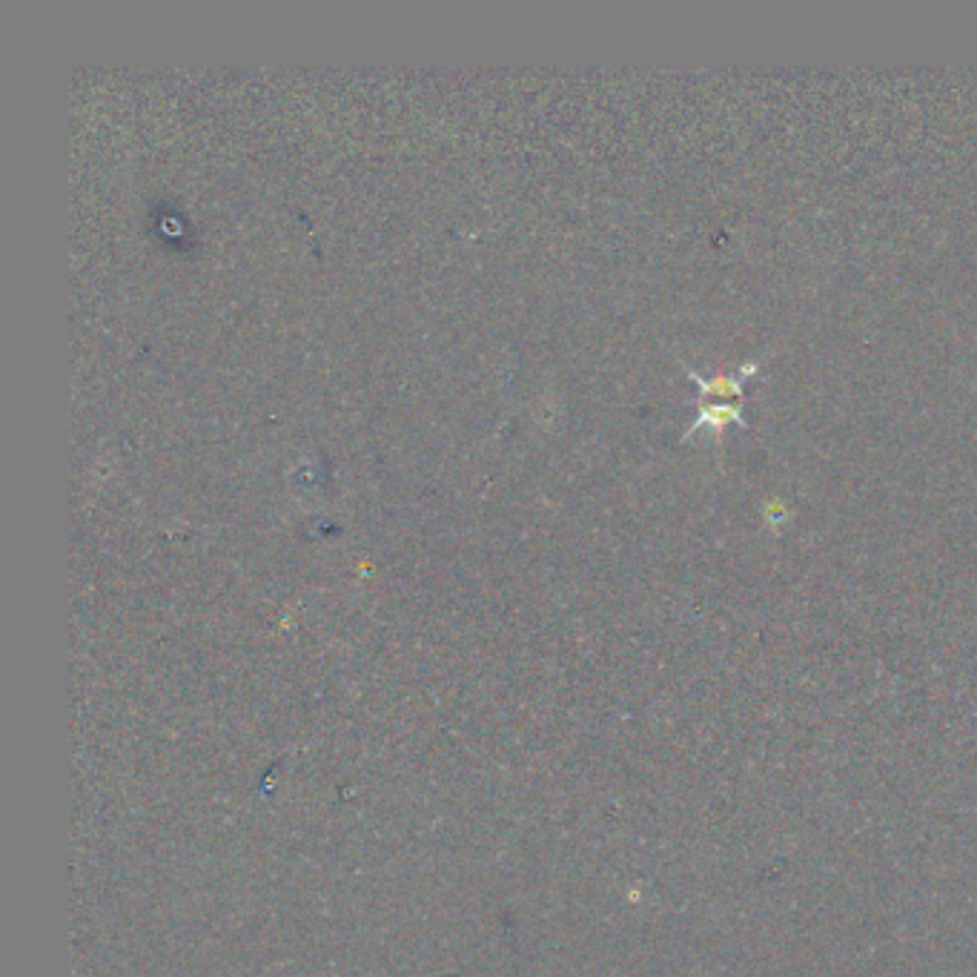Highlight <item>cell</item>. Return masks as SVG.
Returning <instances> with one entry per match:
<instances>
[{"label":"cell","instance_id":"cell-1","mask_svg":"<svg viewBox=\"0 0 977 977\" xmlns=\"http://www.w3.org/2000/svg\"><path fill=\"white\" fill-rule=\"evenodd\" d=\"M757 367L754 364H745L740 373H717V376H700L691 370V379L697 382L700 393L705 399H717V402H725L731 396H740L743 393V379H748Z\"/></svg>","mask_w":977,"mask_h":977},{"label":"cell","instance_id":"cell-2","mask_svg":"<svg viewBox=\"0 0 977 977\" xmlns=\"http://www.w3.org/2000/svg\"><path fill=\"white\" fill-rule=\"evenodd\" d=\"M728 422H743V416H740V407H731V404H725V402H708V404H702L700 407V416H697V425H714V427H723V425H728Z\"/></svg>","mask_w":977,"mask_h":977}]
</instances>
